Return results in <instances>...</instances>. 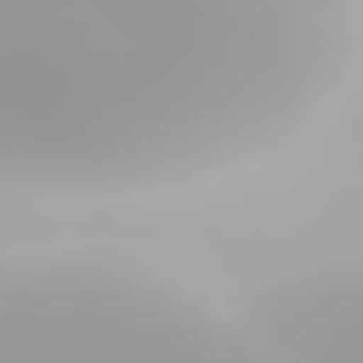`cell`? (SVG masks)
<instances>
[{
  "label": "cell",
  "instance_id": "1",
  "mask_svg": "<svg viewBox=\"0 0 363 363\" xmlns=\"http://www.w3.org/2000/svg\"><path fill=\"white\" fill-rule=\"evenodd\" d=\"M355 0H0V194H186L296 152Z\"/></svg>",
  "mask_w": 363,
  "mask_h": 363
},
{
  "label": "cell",
  "instance_id": "2",
  "mask_svg": "<svg viewBox=\"0 0 363 363\" xmlns=\"http://www.w3.org/2000/svg\"><path fill=\"white\" fill-rule=\"evenodd\" d=\"M0 363H245L228 313L110 254H0Z\"/></svg>",
  "mask_w": 363,
  "mask_h": 363
},
{
  "label": "cell",
  "instance_id": "3",
  "mask_svg": "<svg viewBox=\"0 0 363 363\" xmlns=\"http://www.w3.org/2000/svg\"><path fill=\"white\" fill-rule=\"evenodd\" d=\"M245 363H363V262L271 271L228 304Z\"/></svg>",
  "mask_w": 363,
  "mask_h": 363
},
{
  "label": "cell",
  "instance_id": "4",
  "mask_svg": "<svg viewBox=\"0 0 363 363\" xmlns=\"http://www.w3.org/2000/svg\"><path fill=\"white\" fill-rule=\"evenodd\" d=\"M355 9H363V0H355Z\"/></svg>",
  "mask_w": 363,
  "mask_h": 363
}]
</instances>
